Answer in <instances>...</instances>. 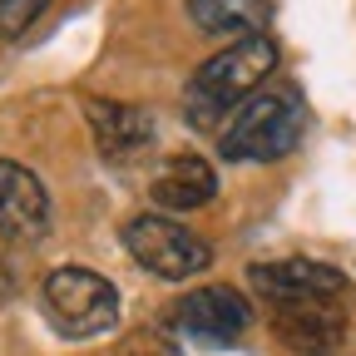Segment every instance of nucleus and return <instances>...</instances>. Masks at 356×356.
I'll use <instances>...</instances> for the list:
<instances>
[{
	"label": "nucleus",
	"instance_id": "obj_6",
	"mask_svg": "<svg viewBox=\"0 0 356 356\" xmlns=\"http://www.w3.org/2000/svg\"><path fill=\"white\" fill-rule=\"evenodd\" d=\"M44 228H50V193L40 173L15 159H0V238L25 248L44 238Z\"/></svg>",
	"mask_w": 356,
	"mask_h": 356
},
{
	"label": "nucleus",
	"instance_id": "obj_3",
	"mask_svg": "<svg viewBox=\"0 0 356 356\" xmlns=\"http://www.w3.org/2000/svg\"><path fill=\"white\" fill-rule=\"evenodd\" d=\"M40 302L50 327L70 341L104 337L119 322V287L99 273H89V267H55L40 287Z\"/></svg>",
	"mask_w": 356,
	"mask_h": 356
},
{
	"label": "nucleus",
	"instance_id": "obj_8",
	"mask_svg": "<svg viewBox=\"0 0 356 356\" xmlns=\"http://www.w3.org/2000/svg\"><path fill=\"white\" fill-rule=\"evenodd\" d=\"M84 119H89V134H95V149L104 159H114V163L139 159L154 144V114L139 109V104H119V99L84 95Z\"/></svg>",
	"mask_w": 356,
	"mask_h": 356
},
{
	"label": "nucleus",
	"instance_id": "obj_11",
	"mask_svg": "<svg viewBox=\"0 0 356 356\" xmlns=\"http://www.w3.org/2000/svg\"><path fill=\"white\" fill-rule=\"evenodd\" d=\"M267 15H273V0H188V20L228 44L262 35Z\"/></svg>",
	"mask_w": 356,
	"mask_h": 356
},
{
	"label": "nucleus",
	"instance_id": "obj_4",
	"mask_svg": "<svg viewBox=\"0 0 356 356\" xmlns=\"http://www.w3.org/2000/svg\"><path fill=\"white\" fill-rule=\"evenodd\" d=\"M124 248L144 273H154L163 282H188V277L208 273V262H213V248L193 228H184L173 218H159V213L129 218L124 222Z\"/></svg>",
	"mask_w": 356,
	"mask_h": 356
},
{
	"label": "nucleus",
	"instance_id": "obj_5",
	"mask_svg": "<svg viewBox=\"0 0 356 356\" xmlns=\"http://www.w3.org/2000/svg\"><path fill=\"white\" fill-rule=\"evenodd\" d=\"M248 282L257 297L273 302H302V297H341L346 292V273L317 257H273V262H252Z\"/></svg>",
	"mask_w": 356,
	"mask_h": 356
},
{
	"label": "nucleus",
	"instance_id": "obj_1",
	"mask_svg": "<svg viewBox=\"0 0 356 356\" xmlns=\"http://www.w3.org/2000/svg\"><path fill=\"white\" fill-rule=\"evenodd\" d=\"M277 70V44L267 35H252V40H238V44H222L218 55H208L188 89H184V104H188V119L193 124H218L228 109H243L257 84Z\"/></svg>",
	"mask_w": 356,
	"mask_h": 356
},
{
	"label": "nucleus",
	"instance_id": "obj_7",
	"mask_svg": "<svg viewBox=\"0 0 356 356\" xmlns=\"http://www.w3.org/2000/svg\"><path fill=\"white\" fill-rule=\"evenodd\" d=\"M273 332L307 356H332L346 337V312L337 307V297L273 302Z\"/></svg>",
	"mask_w": 356,
	"mask_h": 356
},
{
	"label": "nucleus",
	"instance_id": "obj_2",
	"mask_svg": "<svg viewBox=\"0 0 356 356\" xmlns=\"http://www.w3.org/2000/svg\"><path fill=\"white\" fill-rule=\"evenodd\" d=\"M302 134H307V109L297 89H273V95H252L233 114V124L218 139V154L228 163H273L302 144Z\"/></svg>",
	"mask_w": 356,
	"mask_h": 356
},
{
	"label": "nucleus",
	"instance_id": "obj_12",
	"mask_svg": "<svg viewBox=\"0 0 356 356\" xmlns=\"http://www.w3.org/2000/svg\"><path fill=\"white\" fill-rule=\"evenodd\" d=\"M44 6H50V0H0V35H6V40L25 35L44 15Z\"/></svg>",
	"mask_w": 356,
	"mask_h": 356
},
{
	"label": "nucleus",
	"instance_id": "obj_10",
	"mask_svg": "<svg viewBox=\"0 0 356 356\" xmlns=\"http://www.w3.org/2000/svg\"><path fill=\"white\" fill-rule=\"evenodd\" d=\"M149 193H154L159 208L193 213V208H203V203L218 193V173H213V163L198 159V154H173V159L154 173Z\"/></svg>",
	"mask_w": 356,
	"mask_h": 356
},
{
	"label": "nucleus",
	"instance_id": "obj_9",
	"mask_svg": "<svg viewBox=\"0 0 356 356\" xmlns=\"http://www.w3.org/2000/svg\"><path fill=\"white\" fill-rule=\"evenodd\" d=\"M173 322L188 337H198V341H233L238 332H248L252 307L233 287H198V292H188L184 302H178Z\"/></svg>",
	"mask_w": 356,
	"mask_h": 356
}]
</instances>
